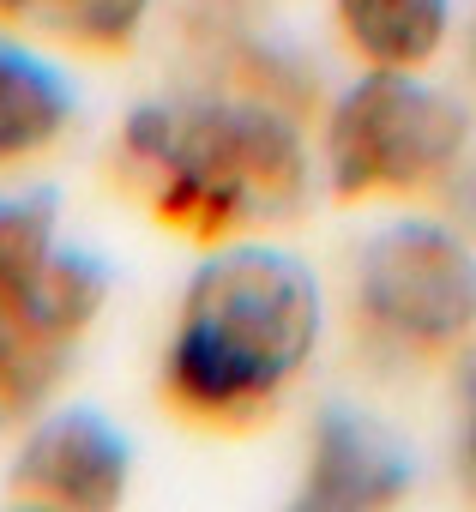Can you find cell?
<instances>
[{
    "label": "cell",
    "mask_w": 476,
    "mask_h": 512,
    "mask_svg": "<svg viewBox=\"0 0 476 512\" xmlns=\"http://www.w3.org/2000/svg\"><path fill=\"white\" fill-rule=\"evenodd\" d=\"M320 344V278L284 247H223L181 296L169 398L199 422L260 416Z\"/></svg>",
    "instance_id": "6da1fadb"
},
{
    "label": "cell",
    "mask_w": 476,
    "mask_h": 512,
    "mask_svg": "<svg viewBox=\"0 0 476 512\" xmlns=\"http://www.w3.org/2000/svg\"><path fill=\"white\" fill-rule=\"evenodd\" d=\"M121 151L157 211L199 241L290 217L308 193V151L266 103H145L121 127Z\"/></svg>",
    "instance_id": "7a4b0ae2"
},
{
    "label": "cell",
    "mask_w": 476,
    "mask_h": 512,
    "mask_svg": "<svg viewBox=\"0 0 476 512\" xmlns=\"http://www.w3.org/2000/svg\"><path fill=\"white\" fill-rule=\"evenodd\" d=\"M103 308V266L61 247L43 193L0 199V410H31Z\"/></svg>",
    "instance_id": "3957f363"
},
{
    "label": "cell",
    "mask_w": 476,
    "mask_h": 512,
    "mask_svg": "<svg viewBox=\"0 0 476 512\" xmlns=\"http://www.w3.org/2000/svg\"><path fill=\"white\" fill-rule=\"evenodd\" d=\"M470 121L464 109L392 67H368L344 91L326 127V175L338 199H368V193H422L452 175L464 157Z\"/></svg>",
    "instance_id": "277c9868"
},
{
    "label": "cell",
    "mask_w": 476,
    "mask_h": 512,
    "mask_svg": "<svg viewBox=\"0 0 476 512\" xmlns=\"http://www.w3.org/2000/svg\"><path fill=\"white\" fill-rule=\"evenodd\" d=\"M362 320L404 350H446L476 332V247L428 217H398L356 260Z\"/></svg>",
    "instance_id": "5b68a950"
},
{
    "label": "cell",
    "mask_w": 476,
    "mask_h": 512,
    "mask_svg": "<svg viewBox=\"0 0 476 512\" xmlns=\"http://www.w3.org/2000/svg\"><path fill=\"white\" fill-rule=\"evenodd\" d=\"M127 440L91 416L67 410L31 434V446L13 464V494L31 506H61V512H103L127 494Z\"/></svg>",
    "instance_id": "8992f818"
},
{
    "label": "cell",
    "mask_w": 476,
    "mask_h": 512,
    "mask_svg": "<svg viewBox=\"0 0 476 512\" xmlns=\"http://www.w3.org/2000/svg\"><path fill=\"white\" fill-rule=\"evenodd\" d=\"M410 488V458L404 446L362 410L332 404L314 428V452H308V488L302 506L320 512H374L404 500Z\"/></svg>",
    "instance_id": "52a82bcc"
},
{
    "label": "cell",
    "mask_w": 476,
    "mask_h": 512,
    "mask_svg": "<svg viewBox=\"0 0 476 512\" xmlns=\"http://www.w3.org/2000/svg\"><path fill=\"white\" fill-rule=\"evenodd\" d=\"M452 0H338V31L368 67L416 73L440 55Z\"/></svg>",
    "instance_id": "ba28073f"
},
{
    "label": "cell",
    "mask_w": 476,
    "mask_h": 512,
    "mask_svg": "<svg viewBox=\"0 0 476 512\" xmlns=\"http://www.w3.org/2000/svg\"><path fill=\"white\" fill-rule=\"evenodd\" d=\"M67 115H73L67 79L49 61L0 43V163H19V157L43 151L67 127Z\"/></svg>",
    "instance_id": "9c48e42d"
},
{
    "label": "cell",
    "mask_w": 476,
    "mask_h": 512,
    "mask_svg": "<svg viewBox=\"0 0 476 512\" xmlns=\"http://www.w3.org/2000/svg\"><path fill=\"white\" fill-rule=\"evenodd\" d=\"M151 13V0H0V19H37L79 49H121Z\"/></svg>",
    "instance_id": "30bf717a"
},
{
    "label": "cell",
    "mask_w": 476,
    "mask_h": 512,
    "mask_svg": "<svg viewBox=\"0 0 476 512\" xmlns=\"http://www.w3.org/2000/svg\"><path fill=\"white\" fill-rule=\"evenodd\" d=\"M458 470H464V488L476 500V362L464 374V434H458Z\"/></svg>",
    "instance_id": "8fae6325"
},
{
    "label": "cell",
    "mask_w": 476,
    "mask_h": 512,
    "mask_svg": "<svg viewBox=\"0 0 476 512\" xmlns=\"http://www.w3.org/2000/svg\"><path fill=\"white\" fill-rule=\"evenodd\" d=\"M470 73H476V19H470Z\"/></svg>",
    "instance_id": "7c38bea8"
}]
</instances>
